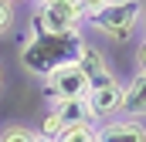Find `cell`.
Here are the masks:
<instances>
[{"mask_svg": "<svg viewBox=\"0 0 146 142\" xmlns=\"http://www.w3.org/2000/svg\"><path fill=\"white\" fill-rule=\"evenodd\" d=\"M122 115L129 118H146V74L136 71L126 85H122Z\"/></svg>", "mask_w": 146, "mask_h": 142, "instance_id": "obj_8", "label": "cell"}, {"mask_svg": "<svg viewBox=\"0 0 146 142\" xmlns=\"http://www.w3.org/2000/svg\"><path fill=\"white\" fill-rule=\"evenodd\" d=\"M58 142H99L95 139V125H72V129H65Z\"/></svg>", "mask_w": 146, "mask_h": 142, "instance_id": "obj_10", "label": "cell"}, {"mask_svg": "<svg viewBox=\"0 0 146 142\" xmlns=\"http://www.w3.org/2000/svg\"><path fill=\"white\" fill-rule=\"evenodd\" d=\"M75 64H78V68L85 71L88 85H92L95 78L109 74V61H106V54H102L99 47H92V44H85V47H82V54H78V61H75Z\"/></svg>", "mask_w": 146, "mask_h": 142, "instance_id": "obj_9", "label": "cell"}, {"mask_svg": "<svg viewBox=\"0 0 146 142\" xmlns=\"http://www.w3.org/2000/svg\"><path fill=\"white\" fill-rule=\"evenodd\" d=\"M34 129H27V125H3L0 129V142H34Z\"/></svg>", "mask_w": 146, "mask_h": 142, "instance_id": "obj_11", "label": "cell"}, {"mask_svg": "<svg viewBox=\"0 0 146 142\" xmlns=\"http://www.w3.org/2000/svg\"><path fill=\"white\" fill-rule=\"evenodd\" d=\"M44 88L51 95V102H61V98H88V78L78 64H65V68L51 71L44 78Z\"/></svg>", "mask_w": 146, "mask_h": 142, "instance_id": "obj_5", "label": "cell"}, {"mask_svg": "<svg viewBox=\"0 0 146 142\" xmlns=\"http://www.w3.org/2000/svg\"><path fill=\"white\" fill-rule=\"evenodd\" d=\"M10 3H21V0H10Z\"/></svg>", "mask_w": 146, "mask_h": 142, "instance_id": "obj_19", "label": "cell"}, {"mask_svg": "<svg viewBox=\"0 0 146 142\" xmlns=\"http://www.w3.org/2000/svg\"><path fill=\"white\" fill-rule=\"evenodd\" d=\"M82 20H85V10H82L78 0H41L34 31H44V34H72V31H78Z\"/></svg>", "mask_w": 146, "mask_h": 142, "instance_id": "obj_3", "label": "cell"}, {"mask_svg": "<svg viewBox=\"0 0 146 142\" xmlns=\"http://www.w3.org/2000/svg\"><path fill=\"white\" fill-rule=\"evenodd\" d=\"M139 20H143V3H139V0L106 3L102 10H95V14L85 17V24H88L92 31H99V34L109 37V41H119V44H122V41H133Z\"/></svg>", "mask_w": 146, "mask_h": 142, "instance_id": "obj_2", "label": "cell"}, {"mask_svg": "<svg viewBox=\"0 0 146 142\" xmlns=\"http://www.w3.org/2000/svg\"><path fill=\"white\" fill-rule=\"evenodd\" d=\"M106 3H126V0H106Z\"/></svg>", "mask_w": 146, "mask_h": 142, "instance_id": "obj_16", "label": "cell"}, {"mask_svg": "<svg viewBox=\"0 0 146 142\" xmlns=\"http://www.w3.org/2000/svg\"><path fill=\"white\" fill-rule=\"evenodd\" d=\"M95 139L99 142H143L146 139V125L139 118H106L102 125H95Z\"/></svg>", "mask_w": 146, "mask_h": 142, "instance_id": "obj_6", "label": "cell"}, {"mask_svg": "<svg viewBox=\"0 0 146 142\" xmlns=\"http://www.w3.org/2000/svg\"><path fill=\"white\" fill-rule=\"evenodd\" d=\"M34 142H54V139H48V135H34Z\"/></svg>", "mask_w": 146, "mask_h": 142, "instance_id": "obj_15", "label": "cell"}, {"mask_svg": "<svg viewBox=\"0 0 146 142\" xmlns=\"http://www.w3.org/2000/svg\"><path fill=\"white\" fill-rule=\"evenodd\" d=\"M0 85H3V71H0Z\"/></svg>", "mask_w": 146, "mask_h": 142, "instance_id": "obj_17", "label": "cell"}, {"mask_svg": "<svg viewBox=\"0 0 146 142\" xmlns=\"http://www.w3.org/2000/svg\"><path fill=\"white\" fill-rule=\"evenodd\" d=\"M136 68L146 74V37L139 41V47H136Z\"/></svg>", "mask_w": 146, "mask_h": 142, "instance_id": "obj_14", "label": "cell"}, {"mask_svg": "<svg viewBox=\"0 0 146 142\" xmlns=\"http://www.w3.org/2000/svg\"><path fill=\"white\" fill-rule=\"evenodd\" d=\"M143 31H146V17H143Z\"/></svg>", "mask_w": 146, "mask_h": 142, "instance_id": "obj_18", "label": "cell"}, {"mask_svg": "<svg viewBox=\"0 0 146 142\" xmlns=\"http://www.w3.org/2000/svg\"><path fill=\"white\" fill-rule=\"evenodd\" d=\"M54 118L61 122V129H72V125H95L92 118V108H88V98H61L51 105Z\"/></svg>", "mask_w": 146, "mask_h": 142, "instance_id": "obj_7", "label": "cell"}, {"mask_svg": "<svg viewBox=\"0 0 146 142\" xmlns=\"http://www.w3.org/2000/svg\"><path fill=\"white\" fill-rule=\"evenodd\" d=\"M85 41L78 31L72 34H44V31H34V34L24 41L21 47V64L24 71H31L34 78H48L51 71L65 68V64H75L78 54H82Z\"/></svg>", "mask_w": 146, "mask_h": 142, "instance_id": "obj_1", "label": "cell"}, {"mask_svg": "<svg viewBox=\"0 0 146 142\" xmlns=\"http://www.w3.org/2000/svg\"><path fill=\"white\" fill-rule=\"evenodd\" d=\"M88 108H92L95 122H106V118L122 112V85H119V78L112 71L88 85Z\"/></svg>", "mask_w": 146, "mask_h": 142, "instance_id": "obj_4", "label": "cell"}, {"mask_svg": "<svg viewBox=\"0 0 146 142\" xmlns=\"http://www.w3.org/2000/svg\"><path fill=\"white\" fill-rule=\"evenodd\" d=\"M14 17H17V14H14V3H10V0H0V37L14 27Z\"/></svg>", "mask_w": 146, "mask_h": 142, "instance_id": "obj_13", "label": "cell"}, {"mask_svg": "<svg viewBox=\"0 0 146 142\" xmlns=\"http://www.w3.org/2000/svg\"><path fill=\"white\" fill-rule=\"evenodd\" d=\"M65 129H61V122L54 118V112H48L44 118H41V129H37V135H48V139H54L58 142V135H61Z\"/></svg>", "mask_w": 146, "mask_h": 142, "instance_id": "obj_12", "label": "cell"}]
</instances>
